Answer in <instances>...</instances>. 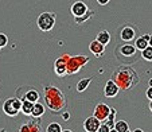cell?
<instances>
[{"label":"cell","mask_w":152,"mask_h":132,"mask_svg":"<svg viewBox=\"0 0 152 132\" xmlns=\"http://www.w3.org/2000/svg\"><path fill=\"white\" fill-rule=\"evenodd\" d=\"M110 78L116 82L118 89L125 90V92L133 89L140 82V77H139L137 72L131 65H124V63L120 65L118 67H116Z\"/></svg>","instance_id":"1"},{"label":"cell","mask_w":152,"mask_h":132,"mask_svg":"<svg viewBox=\"0 0 152 132\" xmlns=\"http://www.w3.org/2000/svg\"><path fill=\"white\" fill-rule=\"evenodd\" d=\"M43 93H45V104L46 106L54 113L62 112L63 109L66 108L67 100L65 97V95L62 93V90L58 89L54 85H46L43 88Z\"/></svg>","instance_id":"2"},{"label":"cell","mask_w":152,"mask_h":132,"mask_svg":"<svg viewBox=\"0 0 152 132\" xmlns=\"http://www.w3.org/2000/svg\"><path fill=\"white\" fill-rule=\"evenodd\" d=\"M115 57L124 65H131L136 62L139 58V50L136 49L135 45H131L129 42L121 43L115 47Z\"/></svg>","instance_id":"3"},{"label":"cell","mask_w":152,"mask_h":132,"mask_svg":"<svg viewBox=\"0 0 152 132\" xmlns=\"http://www.w3.org/2000/svg\"><path fill=\"white\" fill-rule=\"evenodd\" d=\"M89 57L88 55H69L66 61V73L67 76L77 74L83 66L88 65L89 62Z\"/></svg>","instance_id":"4"},{"label":"cell","mask_w":152,"mask_h":132,"mask_svg":"<svg viewBox=\"0 0 152 132\" xmlns=\"http://www.w3.org/2000/svg\"><path fill=\"white\" fill-rule=\"evenodd\" d=\"M57 22V15L54 12H42L37 19V26L40 31H51Z\"/></svg>","instance_id":"5"},{"label":"cell","mask_w":152,"mask_h":132,"mask_svg":"<svg viewBox=\"0 0 152 132\" xmlns=\"http://www.w3.org/2000/svg\"><path fill=\"white\" fill-rule=\"evenodd\" d=\"M139 26L133 23H124L123 26H120V30H118V37L123 42H132L137 38L139 34Z\"/></svg>","instance_id":"6"},{"label":"cell","mask_w":152,"mask_h":132,"mask_svg":"<svg viewBox=\"0 0 152 132\" xmlns=\"http://www.w3.org/2000/svg\"><path fill=\"white\" fill-rule=\"evenodd\" d=\"M20 106H22V100L19 97H10L4 101L3 104V112L10 117H16L20 112Z\"/></svg>","instance_id":"7"},{"label":"cell","mask_w":152,"mask_h":132,"mask_svg":"<svg viewBox=\"0 0 152 132\" xmlns=\"http://www.w3.org/2000/svg\"><path fill=\"white\" fill-rule=\"evenodd\" d=\"M16 97H19L20 100H28L32 103H37L39 101V93L31 86H22L16 90Z\"/></svg>","instance_id":"8"},{"label":"cell","mask_w":152,"mask_h":132,"mask_svg":"<svg viewBox=\"0 0 152 132\" xmlns=\"http://www.w3.org/2000/svg\"><path fill=\"white\" fill-rule=\"evenodd\" d=\"M69 55L70 54L65 53V54H62L61 57H58L57 59H55L54 72L58 77H65V76H67V73H66V61H67V58H69Z\"/></svg>","instance_id":"9"},{"label":"cell","mask_w":152,"mask_h":132,"mask_svg":"<svg viewBox=\"0 0 152 132\" xmlns=\"http://www.w3.org/2000/svg\"><path fill=\"white\" fill-rule=\"evenodd\" d=\"M110 113V106L105 103H98L94 106V111H93V116L98 119L100 121H104Z\"/></svg>","instance_id":"10"},{"label":"cell","mask_w":152,"mask_h":132,"mask_svg":"<svg viewBox=\"0 0 152 132\" xmlns=\"http://www.w3.org/2000/svg\"><path fill=\"white\" fill-rule=\"evenodd\" d=\"M40 117H34L32 120H30L28 123L23 124L19 128L20 132H39L40 131Z\"/></svg>","instance_id":"11"},{"label":"cell","mask_w":152,"mask_h":132,"mask_svg":"<svg viewBox=\"0 0 152 132\" xmlns=\"http://www.w3.org/2000/svg\"><path fill=\"white\" fill-rule=\"evenodd\" d=\"M118 86L116 85V82L110 78L109 81H106L105 86H104V96L108 98H115L118 95Z\"/></svg>","instance_id":"12"},{"label":"cell","mask_w":152,"mask_h":132,"mask_svg":"<svg viewBox=\"0 0 152 132\" xmlns=\"http://www.w3.org/2000/svg\"><path fill=\"white\" fill-rule=\"evenodd\" d=\"M101 125V121L96 116H90L83 121V129L86 132H98V128Z\"/></svg>","instance_id":"13"},{"label":"cell","mask_w":152,"mask_h":132,"mask_svg":"<svg viewBox=\"0 0 152 132\" xmlns=\"http://www.w3.org/2000/svg\"><path fill=\"white\" fill-rule=\"evenodd\" d=\"M88 10H89V7L86 6V3H83V1H75V3H73L72 7H70V12H72V15L74 18L82 16L83 14L88 12Z\"/></svg>","instance_id":"14"},{"label":"cell","mask_w":152,"mask_h":132,"mask_svg":"<svg viewBox=\"0 0 152 132\" xmlns=\"http://www.w3.org/2000/svg\"><path fill=\"white\" fill-rule=\"evenodd\" d=\"M89 50H90V53H93L97 58H100V57H102L104 53H105V46H104L101 42H98L97 39H94L89 43Z\"/></svg>","instance_id":"15"},{"label":"cell","mask_w":152,"mask_h":132,"mask_svg":"<svg viewBox=\"0 0 152 132\" xmlns=\"http://www.w3.org/2000/svg\"><path fill=\"white\" fill-rule=\"evenodd\" d=\"M148 39H149V34H144V35H140L135 39V46L139 51L144 50L147 46H148Z\"/></svg>","instance_id":"16"},{"label":"cell","mask_w":152,"mask_h":132,"mask_svg":"<svg viewBox=\"0 0 152 132\" xmlns=\"http://www.w3.org/2000/svg\"><path fill=\"white\" fill-rule=\"evenodd\" d=\"M45 111H46V106L40 104L39 101H37V103H34V106H32L31 116L32 117H42L45 115Z\"/></svg>","instance_id":"17"},{"label":"cell","mask_w":152,"mask_h":132,"mask_svg":"<svg viewBox=\"0 0 152 132\" xmlns=\"http://www.w3.org/2000/svg\"><path fill=\"white\" fill-rule=\"evenodd\" d=\"M96 39H97L98 42L102 43L104 46H108L110 42V32L108 31V30H101V31L97 34Z\"/></svg>","instance_id":"18"},{"label":"cell","mask_w":152,"mask_h":132,"mask_svg":"<svg viewBox=\"0 0 152 132\" xmlns=\"http://www.w3.org/2000/svg\"><path fill=\"white\" fill-rule=\"evenodd\" d=\"M32 106H34V103L28 100H22V106H20V112L26 116H31V111Z\"/></svg>","instance_id":"19"},{"label":"cell","mask_w":152,"mask_h":132,"mask_svg":"<svg viewBox=\"0 0 152 132\" xmlns=\"http://www.w3.org/2000/svg\"><path fill=\"white\" fill-rule=\"evenodd\" d=\"M116 109L115 108H110V113H109V116H108V117L105 119V120L104 121H101V123H105L106 125L109 127V129H110V132L113 131V129H115V116H116Z\"/></svg>","instance_id":"20"},{"label":"cell","mask_w":152,"mask_h":132,"mask_svg":"<svg viewBox=\"0 0 152 132\" xmlns=\"http://www.w3.org/2000/svg\"><path fill=\"white\" fill-rule=\"evenodd\" d=\"M94 15H96V12L93 11V10H88V12H86V14H83L82 16L74 18V22H75V24H82V23H85V22H88L89 19H92Z\"/></svg>","instance_id":"21"},{"label":"cell","mask_w":152,"mask_h":132,"mask_svg":"<svg viewBox=\"0 0 152 132\" xmlns=\"http://www.w3.org/2000/svg\"><path fill=\"white\" fill-rule=\"evenodd\" d=\"M92 80L93 78H82V80H80L77 82V92L78 93H82V92H85L86 89H88V86L90 85V82H92Z\"/></svg>","instance_id":"22"},{"label":"cell","mask_w":152,"mask_h":132,"mask_svg":"<svg viewBox=\"0 0 152 132\" xmlns=\"http://www.w3.org/2000/svg\"><path fill=\"white\" fill-rule=\"evenodd\" d=\"M113 131H116V132H129L131 129H129V125L125 120H118V121H116L115 129H113Z\"/></svg>","instance_id":"23"},{"label":"cell","mask_w":152,"mask_h":132,"mask_svg":"<svg viewBox=\"0 0 152 132\" xmlns=\"http://www.w3.org/2000/svg\"><path fill=\"white\" fill-rule=\"evenodd\" d=\"M140 55H141V58H143V59L148 61V62H152V46H149V45H148L145 49L140 51Z\"/></svg>","instance_id":"24"},{"label":"cell","mask_w":152,"mask_h":132,"mask_svg":"<svg viewBox=\"0 0 152 132\" xmlns=\"http://www.w3.org/2000/svg\"><path fill=\"white\" fill-rule=\"evenodd\" d=\"M47 132H62V127L58 123H50L46 128Z\"/></svg>","instance_id":"25"},{"label":"cell","mask_w":152,"mask_h":132,"mask_svg":"<svg viewBox=\"0 0 152 132\" xmlns=\"http://www.w3.org/2000/svg\"><path fill=\"white\" fill-rule=\"evenodd\" d=\"M7 45H8V37L6 34H3V32H0V47L3 49Z\"/></svg>","instance_id":"26"},{"label":"cell","mask_w":152,"mask_h":132,"mask_svg":"<svg viewBox=\"0 0 152 132\" xmlns=\"http://www.w3.org/2000/svg\"><path fill=\"white\" fill-rule=\"evenodd\" d=\"M98 132H110V129H109V127L106 125L105 123H101L100 128H98Z\"/></svg>","instance_id":"27"},{"label":"cell","mask_w":152,"mask_h":132,"mask_svg":"<svg viewBox=\"0 0 152 132\" xmlns=\"http://www.w3.org/2000/svg\"><path fill=\"white\" fill-rule=\"evenodd\" d=\"M145 95H147V98L151 101V100H152V86H148V89H147Z\"/></svg>","instance_id":"28"},{"label":"cell","mask_w":152,"mask_h":132,"mask_svg":"<svg viewBox=\"0 0 152 132\" xmlns=\"http://www.w3.org/2000/svg\"><path fill=\"white\" fill-rule=\"evenodd\" d=\"M62 119H63L65 121H67V120L70 119V113H69V112H63V113H62Z\"/></svg>","instance_id":"29"},{"label":"cell","mask_w":152,"mask_h":132,"mask_svg":"<svg viewBox=\"0 0 152 132\" xmlns=\"http://www.w3.org/2000/svg\"><path fill=\"white\" fill-rule=\"evenodd\" d=\"M96 1H97V3L100 4V6H106V4L109 3L110 0H96Z\"/></svg>","instance_id":"30"},{"label":"cell","mask_w":152,"mask_h":132,"mask_svg":"<svg viewBox=\"0 0 152 132\" xmlns=\"http://www.w3.org/2000/svg\"><path fill=\"white\" fill-rule=\"evenodd\" d=\"M148 45H149V46H152V34L149 35V39H148Z\"/></svg>","instance_id":"31"},{"label":"cell","mask_w":152,"mask_h":132,"mask_svg":"<svg viewBox=\"0 0 152 132\" xmlns=\"http://www.w3.org/2000/svg\"><path fill=\"white\" fill-rule=\"evenodd\" d=\"M148 106H149V111H151V113H152V100L149 101V105Z\"/></svg>","instance_id":"32"},{"label":"cell","mask_w":152,"mask_h":132,"mask_svg":"<svg viewBox=\"0 0 152 132\" xmlns=\"http://www.w3.org/2000/svg\"><path fill=\"white\" fill-rule=\"evenodd\" d=\"M135 132H143V129H141V128H136Z\"/></svg>","instance_id":"33"},{"label":"cell","mask_w":152,"mask_h":132,"mask_svg":"<svg viewBox=\"0 0 152 132\" xmlns=\"http://www.w3.org/2000/svg\"><path fill=\"white\" fill-rule=\"evenodd\" d=\"M148 85H149V86H152V78H151V80L148 81Z\"/></svg>","instance_id":"34"},{"label":"cell","mask_w":152,"mask_h":132,"mask_svg":"<svg viewBox=\"0 0 152 132\" xmlns=\"http://www.w3.org/2000/svg\"><path fill=\"white\" fill-rule=\"evenodd\" d=\"M0 131H4V128H0Z\"/></svg>","instance_id":"35"},{"label":"cell","mask_w":152,"mask_h":132,"mask_svg":"<svg viewBox=\"0 0 152 132\" xmlns=\"http://www.w3.org/2000/svg\"><path fill=\"white\" fill-rule=\"evenodd\" d=\"M0 50H1V47H0Z\"/></svg>","instance_id":"36"}]
</instances>
